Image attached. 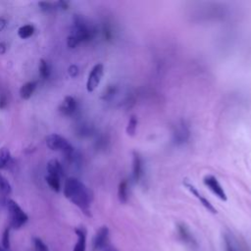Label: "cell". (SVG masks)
Here are the masks:
<instances>
[{
  "mask_svg": "<svg viewBox=\"0 0 251 251\" xmlns=\"http://www.w3.org/2000/svg\"><path fill=\"white\" fill-rule=\"evenodd\" d=\"M132 179L134 182H138L142 176H143V172H144V167H143V160L138 152H133L132 153Z\"/></svg>",
  "mask_w": 251,
  "mask_h": 251,
  "instance_id": "cell-9",
  "label": "cell"
},
{
  "mask_svg": "<svg viewBox=\"0 0 251 251\" xmlns=\"http://www.w3.org/2000/svg\"><path fill=\"white\" fill-rule=\"evenodd\" d=\"M77 236L76 243L74 247V251H85L86 248V231L82 227H76L75 229Z\"/></svg>",
  "mask_w": 251,
  "mask_h": 251,
  "instance_id": "cell-11",
  "label": "cell"
},
{
  "mask_svg": "<svg viewBox=\"0 0 251 251\" xmlns=\"http://www.w3.org/2000/svg\"><path fill=\"white\" fill-rule=\"evenodd\" d=\"M6 52V44L4 42H0V55Z\"/></svg>",
  "mask_w": 251,
  "mask_h": 251,
  "instance_id": "cell-32",
  "label": "cell"
},
{
  "mask_svg": "<svg viewBox=\"0 0 251 251\" xmlns=\"http://www.w3.org/2000/svg\"><path fill=\"white\" fill-rule=\"evenodd\" d=\"M128 180L123 179L118 186V198L120 202L126 203L128 200Z\"/></svg>",
  "mask_w": 251,
  "mask_h": 251,
  "instance_id": "cell-16",
  "label": "cell"
},
{
  "mask_svg": "<svg viewBox=\"0 0 251 251\" xmlns=\"http://www.w3.org/2000/svg\"><path fill=\"white\" fill-rule=\"evenodd\" d=\"M7 106V97L5 95L0 96V109H4Z\"/></svg>",
  "mask_w": 251,
  "mask_h": 251,
  "instance_id": "cell-31",
  "label": "cell"
},
{
  "mask_svg": "<svg viewBox=\"0 0 251 251\" xmlns=\"http://www.w3.org/2000/svg\"><path fill=\"white\" fill-rule=\"evenodd\" d=\"M33 32H34V27L31 25H25L18 29V35L23 39L30 37L33 34Z\"/></svg>",
  "mask_w": 251,
  "mask_h": 251,
  "instance_id": "cell-19",
  "label": "cell"
},
{
  "mask_svg": "<svg viewBox=\"0 0 251 251\" xmlns=\"http://www.w3.org/2000/svg\"><path fill=\"white\" fill-rule=\"evenodd\" d=\"M189 136V130L187 126L182 123L181 125L176 126V130L174 131V137L176 143H183L187 140Z\"/></svg>",
  "mask_w": 251,
  "mask_h": 251,
  "instance_id": "cell-12",
  "label": "cell"
},
{
  "mask_svg": "<svg viewBox=\"0 0 251 251\" xmlns=\"http://www.w3.org/2000/svg\"><path fill=\"white\" fill-rule=\"evenodd\" d=\"M38 5L40 6L41 10H43V11H49L52 9V4L49 2H40Z\"/></svg>",
  "mask_w": 251,
  "mask_h": 251,
  "instance_id": "cell-28",
  "label": "cell"
},
{
  "mask_svg": "<svg viewBox=\"0 0 251 251\" xmlns=\"http://www.w3.org/2000/svg\"><path fill=\"white\" fill-rule=\"evenodd\" d=\"M7 209L10 217V226L14 229L21 228L28 220L27 215L24 212V210L19 206V204L12 200H7Z\"/></svg>",
  "mask_w": 251,
  "mask_h": 251,
  "instance_id": "cell-3",
  "label": "cell"
},
{
  "mask_svg": "<svg viewBox=\"0 0 251 251\" xmlns=\"http://www.w3.org/2000/svg\"><path fill=\"white\" fill-rule=\"evenodd\" d=\"M33 247L34 251H49L47 245L40 238L33 239Z\"/></svg>",
  "mask_w": 251,
  "mask_h": 251,
  "instance_id": "cell-23",
  "label": "cell"
},
{
  "mask_svg": "<svg viewBox=\"0 0 251 251\" xmlns=\"http://www.w3.org/2000/svg\"><path fill=\"white\" fill-rule=\"evenodd\" d=\"M45 141L49 149L53 151H61L62 153H64V155L68 160L70 161L73 160L74 152H75L74 148L65 137L57 133H52L46 136Z\"/></svg>",
  "mask_w": 251,
  "mask_h": 251,
  "instance_id": "cell-2",
  "label": "cell"
},
{
  "mask_svg": "<svg viewBox=\"0 0 251 251\" xmlns=\"http://www.w3.org/2000/svg\"><path fill=\"white\" fill-rule=\"evenodd\" d=\"M5 26H6V21L3 18H0V31L3 30Z\"/></svg>",
  "mask_w": 251,
  "mask_h": 251,
  "instance_id": "cell-33",
  "label": "cell"
},
{
  "mask_svg": "<svg viewBox=\"0 0 251 251\" xmlns=\"http://www.w3.org/2000/svg\"><path fill=\"white\" fill-rule=\"evenodd\" d=\"M137 124H138V121H137V118L132 115L129 117L128 121H127V125H126V131L127 133V135L129 136H133L136 132V129H137Z\"/></svg>",
  "mask_w": 251,
  "mask_h": 251,
  "instance_id": "cell-17",
  "label": "cell"
},
{
  "mask_svg": "<svg viewBox=\"0 0 251 251\" xmlns=\"http://www.w3.org/2000/svg\"><path fill=\"white\" fill-rule=\"evenodd\" d=\"M46 182L48 183V185L50 186V188L56 192L60 191V178L57 177V176H50L48 175L46 177Z\"/></svg>",
  "mask_w": 251,
  "mask_h": 251,
  "instance_id": "cell-21",
  "label": "cell"
},
{
  "mask_svg": "<svg viewBox=\"0 0 251 251\" xmlns=\"http://www.w3.org/2000/svg\"><path fill=\"white\" fill-rule=\"evenodd\" d=\"M36 81H28L26 83H25L24 85H22V87L20 88V96L22 99L24 100H27L31 97L32 93L34 92L35 88H36Z\"/></svg>",
  "mask_w": 251,
  "mask_h": 251,
  "instance_id": "cell-15",
  "label": "cell"
},
{
  "mask_svg": "<svg viewBox=\"0 0 251 251\" xmlns=\"http://www.w3.org/2000/svg\"><path fill=\"white\" fill-rule=\"evenodd\" d=\"M77 109V102L72 96H66L60 105V112L66 116L73 115Z\"/></svg>",
  "mask_w": 251,
  "mask_h": 251,
  "instance_id": "cell-10",
  "label": "cell"
},
{
  "mask_svg": "<svg viewBox=\"0 0 251 251\" xmlns=\"http://www.w3.org/2000/svg\"><path fill=\"white\" fill-rule=\"evenodd\" d=\"M67 44H68V46H69L70 48H75L77 44H79V41L77 40L76 37H75L74 35L71 34V35L68 37V39H67Z\"/></svg>",
  "mask_w": 251,
  "mask_h": 251,
  "instance_id": "cell-25",
  "label": "cell"
},
{
  "mask_svg": "<svg viewBox=\"0 0 251 251\" xmlns=\"http://www.w3.org/2000/svg\"><path fill=\"white\" fill-rule=\"evenodd\" d=\"M0 251H9V250H8V249H5L4 247L1 246V247H0Z\"/></svg>",
  "mask_w": 251,
  "mask_h": 251,
  "instance_id": "cell-34",
  "label": "cell"
},
{
  "mask_svg": "<svg viewBox=\"0 0 251 251\" xmlns=\"http://www.w3.org/2000/svg\"><path fill=\"white\" fill-rule=\"evenodd\" d=\"M2 247L5 249H10V229L8 227L5 228L2 236Z\"/></svg>",
  "mask_w": 251,
  "mask_h": 251,
  "instance_id": "cell-24",
  "label": "cell"
},
{
  "mask_svg": "<svg viewBox=\"0 0 251 251\" xmlns=\"http://www.w3.org/2000/svg\"><path fill=\"white\" fill-rule=\"evenodd\" d=\"M11 159V153L8 148L1 147L0 148V169H4L7 167Z\"/></svg>",
  "mask_w": 251,
  "mask_h": 251,
  "instance_id": "cell-18",
  "label": "cell"
},
{
  "mask_svg": "<svg viewBox=\"0 0 251 251\" xmlns=\"http://www.w3.org/2000/svg\"><path fill=\"white\" fill-rule=\"evenodd\" d=\"M56 6H58L61 9H68L69 8V2L67 1H59L57 3H55Z\"/></svg>",
  "mask_w": 251,
  "mask_h": 251,
  "instance_id": "cell-30",
  "label": "cell"
},
{
  "mask_svg": "<svg viewBox=\"0 0 251 251\" xmlns=\"http://www.w3.org/2000/svg\"><path fill=\"white\" fill-rule=\"evenodd\" d=\"M68 73H69V75H70L71 76L75 77V76H76L77 74H78V68H77L75 65H72V66L69 67Z\"/></svg>",
  "mask_w": 251,
  "mask_h": 251,
  "instance_id": "cell-27",
  "label": "cell"
},
{
  "mask_svg": "<svg viewBox=\"0 0 251 251\" xmlns=\"http://www.w3.org/2000/svg\"><path fill=\"white\" fill-rule=\"evenodd\" d=\"M115 91H116V88H115L113 85L109 86V87L105 90V93L103 94V98H104V99H109V98H111V97L114 95Z\"/></svg>",
  "mask_w": 251,
  "mask_h": 251,
  "instance_id": "cell-26",
  "label": "cell"
},
{
  "mask_svg": "<svg viewBox=\"0 0 251 251\" xmlns=\"http://www.w3.org/2000/svg\"><path fill=\"white\" fill-rule=\"evenodd\" d=\"M104 75V66L101 63L93 66L91 71L89 72L87 81H86V89L88 92L94 91L99 85Z\"/></svg>",
  "mask_w": 251,
  "mask_h": 251,
  "instance_id": "cell-5",
  "label": "cell"
},
{
  "mask_svg": "<svg viewBox=\"0 0 251 251\" xmlns=\"http://www.w3.org/2000/svg\"><path fill=\"white\" fill-rule=\"evenodd\" d=\"M203 183L205 184V186H207L219 199H221L222 201H226L227 200V196L226 191L224 190L223 186L221 185V183L219 182L218 178L213 176V175H206L203 177Z\"/></svg>",
  "mask_w": 251,
  "mask_h": 251,
  "instance_id": "cell-6",
  "label": "cell"
},
{
  "mask_svg": "<svg viewBox=\"0 0 251 251\" xmlns=\"http://www.w3.org/2000/svg\"><path fill=\"white\" fill-rule=\"evenodd\" d=\"M38 70H39V75H41V77L43 78H47L50 75V69H49V66H48V63L43 60V59H40L39 61V66H38Z\"/></svg>",
  "mask_w": 251,
  "mask_h": 251,
  "instance_id": "cell-22",
  "label": "cell"
},
{
  "mask_svg": "<svg viewBox=\"0 0 251 251\" xmlns=\"http://www.w3.org/2000/svg\"><path fill=\"white\" fill-rule=\"evenodd\" d=\"M183 185L188 189V191L193 195V196H195L198 200H199V202L209 211V212H211L212 214H217V210H216V208L213 206V204L206 198V197H204L198 190H197V188L192 184V183H190L187 179H183Z\"/></svg>",
  "mask_w": 251,
  "mask_h": 251,
  "instance_id": "cell-8",
  "label": "cell"
},
{
  "mask_svg": "<svg viewBox=\"0 0 251 251\" xmlns=\"http://www.w3.org/2000/svg\"><path fill=\"white\" fill-rule=\"evenodd\" d=\"M64 194L72 203L78 207L83 214L91 216L90 205L92 193L89 188L75 177L67 178L64 186Z\"/></svg>",
  "mask_w": 251,
  "mask_h": 251,
  "instance_id": "cell-1",
  "label": "cell"
},
{
  "mask_svg": "<svg viewBox=\"0 0 251 251\" xmlns=\"http://www.w3.org/2000/svg\"><path fill=\"white\" fill-rule=\"evenodd\" d=\"M11 191H12V187L9 181L5 176H3L0 174V194L3 196H7L11 193Z\"/></svg>",
  "mask_w": 251,
  "mask_h": 251,
  "instance_id": "cell-20",
  "label": "cell"
},
{
  "mask_svg": "<svg viewBox=\"0 0 251 251\" xmlns=\"http://www.w3.org/2000/svg\"><path fill=\"white\" fill-rule=\"evenodd\" d=\"M177 233H178L179 238L183 242H185L187 244H191V245H193L195 243V240H194L193 236L191 235L189 229L187 228V226L185 225H183V224H178L177 225Z\"/></svg>",
  "mask_w": 251,
  "mask_h": 251,
  "instance_id": "cell-14",
  "label": "cell"
},
{
  "mask_svg": "<svg viewBox=\"0 0 251 251\" xmlns=\"http://www.w3.org/2000/svg\"><path fill=\"white\" fill-rule=\"evenodd\" d=\"M226 251H236L233 247V245L231 244V241L228 238H226Z\"/></svg>",
  "mask_w": 251,
  "mask_h": 251,
  "instance_id": "cell-29",
  "label": "cell"
},
{
  "mask_svg": "<svg viewBox=\"0 0 251 251\" xmlns=\"http://www.w3.org/2000/svg\"><path fill=\"white\" fill-rule=\"evenodd\" d=\"M46 169H47L48 175H50V176H57L59 178L63 176L62 165H61V163L57 159L50 160L48 162V164H47Z\"/></svg>",
  "mask_w": 251,
  "mask_h": 251,
  "instance_id": "cell-13",
  "label": "cell"
},
{
  "mask_svg": "<svg viewBox=\"0 0 251 251\" xmlns=\"http://www.w3.org/2000/svg\"><path fill=\"white\" fill-rule=\"evenodd\" d=\"M109 242V229L107 226H101L92 240L93 251H100L106 248Z\"/></svg>",
  "mask_w": 251,
  "mask_h": 251,
  "instance_id": "cell-7",
  "label": "cell"
},
{
  "mask_svg": "<svg viewBox=\"0 0 251 251\" xmlns=\"http://www.w3.org/2000/svg\"><path fill=\"white\" fill-rule=\"evenodd\" d=\"M72 35L76 37L80 43L82 41L91 40L94 36V30L85 23V21L82 18L76 16L75 18L74 31Z\"/></svg>",
  "mask_w": 251,
  "mask_h": 251,
  "instance_id": "cell-4",
  "label": "cell"
}]
</instances>
